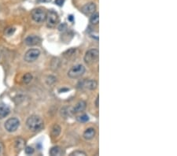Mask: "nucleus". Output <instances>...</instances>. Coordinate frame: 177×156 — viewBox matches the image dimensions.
Segmentation results:
<instances>
[{
	"instance_id": "5",
	"label": "nucleus",
	"mask_w": 177,
	"mask_h": 156,
	"mask_svg": "<svg viewBox=\"0 0 177 156\" xmlns=\"http://www.w3.org/2000/svg\"><path fill=\"white\" fill-rule=\"evenodd\" d=\"M46 20H47V26L50 27V28H54L59 22V17H58V14L55 11L50 10L47 13Z\"/></svg>"
},
{
	"instance_id": "22",
	"label": "nucleus",
	"mask_w": 177,
	"mask_h": 156,
	"mask_svg": "<svg viewBox=\"0 0 177 156\" xmlns=\"http://www.w3.org/2000/svg\"><path fill=\"white\" fill-rule=\"evenodd\" d=\"M24 151H25V154H32L34 153V149L33 148H32V147H26L25 148H24Z\"/></svg>"
},
{
	"instance_id": "15",
	"label": "nucleus",
	"mask_w": 177,
	"mask_h": 156,
	"mask_svg": "<svg viewBox=\"0 0 177 156\" xmlns=\"http://www.w3.org/2000/svg\"><path fill=\"white\" fill-rule=\"evenodd\" d=\"M24 145V141L22 140V139L19 138L15 141V149H16L17 151L19 152L21 149H23Z\"/></svg>"
},
{
	"instance_id": "20",
	"label": "nucleus",
	"mask_w": 177,
	"mask_h": 156,
	"mask_svg": "<svg viewBox=\"0 0 177 156\" xmlns=\"http://www.w3.org/2000/svg\"><path fill=\"white\" fill-rule=\"evenodd\" d=\"M81 156V155H83V156H85L87 155V154H86L85 152H84V151H73V153H71L70 154V156Z\"/></svg>"
},
{
	"instance_id": "10",
	"label": "nucleus",
	"mask_w": 177,
	"mask_h": 156,
	"mask_svg": "<svg viewBox=\"0 0 177 156\" xmlns=\"http://www.w3.org/2000/svg\"><path fill=\"white\" fill-rule=\"evenodd\" d=\"M39 42H40L39 37H38L37 36H35V35H30V36H27L24 39V43L28 46H35L39 44Z\"/></svg>"
},
{
	"instance_id": "11",
	"label": "nucleus",
	"mask_w": 177,
	"mask_h": 156,
	"mask_svg": "<svg viewBox=\"0 0 177 156\" xmlns=\"http://www.w3.org/2000/svg\"><path fill=\"white\" fill-rule=\"evenodd\" d=\"M86 108V102L84 101H80L76 103V106L74 107L73 108V112H76V113H79V112H82L85 110Z\"/></svg>"
},
{
	"instance_id": "8",
	"label": "nucleus",
	"mask_w": 177,
	"mask_h": 156,
	"mask_svg": "<svg viewBox=\"0 0 177 156\" xmlns=\"http://www.w3.org/2000/svg\"><path fill=\"white\" fill-rule=\"evenodd\" d=\"M97 82L94 80H84L80 82V85L78 86L80 88H84L86 89L94 90L97 88Z\"/></svg>"
},
{
	"instance_id": "17",
	"label": "nucleus",
	"mask_w": 177,
	"mask_h": 156,
	"mask_svg": "<svg viewBox=\"0 0 177 156\" xmlns=\"http://www.w3.org/2000/svg\"><path fill=\"white\" fill-rule=\"evenodd\" d=\"M32 80V75L31 73H28L26 74H24V76H23V82L24 84H29Z\"/></svg>"
},
{
	"instance_id": "4",
	"label": "nucleus",
	"mask_w": 177,
	"mask_h": 156,
	"mask_svg": "<svg viewBox=\"0 0 177 156\" xmlns=\"http://www.w3.org/2000/svg\"><path fill=\"white\" fill-rule=\"evenodd\" d=\"M32 18L35 22L37 23H42L46 20V17H47V13L45 10L42 8H37L35 9L32 11Z\"/></svg>"
},
{
	"instance_id": "2",
	"label": "nucleus",
	"mask_w": 177,
	"mask_h": 156,
	"mask_svg": "<svg viewBox=\"0 0 177 156\" xmlns=\"http://www.w3.org/2000/svg\"><path fill=\"white\" fill-rule=\"evenodd\" d=\"M84 73H85V67L83 65H76L69 70V71L68 72V76L70 78L76 79L82 76Z\"/></svg>"
},
{
	"instance_id": "6",
	"label": "nucleus",
	"mask_w": 177,
	"mask_h": 156,
	"mask_svg": "<svg viewBox=\"0 0 177 156\" xmlns=\"http://www.w3.org/2000/svg\"><path fill=\"white\" fill-rule=\"evenodd\" d=\"M20 125V122L18 118L12 117L8 119L5 123V128L9 133L15 132Z\"/></svg>"
},
{
	"instance_id": "19",
	"label": "nucleus",
	"mask_w": 177,
	"mask_h": 156,
	"mask_svg": "<svg viewBox=\"0 0 177 156\" xmlns=\"http://www.w3.org/2000/svg\"><path fill=\"white\" fill-rule=\"evenodd\" d=\"M77 120H78V122L84 123V122H88L89 117H88V115H87V114H82V115L77 117Z\"/></svg>"
},
{
	"instance_id": "21",
	"label": "nucleus",
	"mask_w": 177,
	"mask_h": 156,
	"mask_svg": "<svg viewBox=\"0 0 177 156\" xmlns=\"http://www.w3.org/2000/svg\"><path fill=\"white\" fill-rule=\"evenodd\" d=\"M14 32H15V28H13V27H10V28L6 29L5 33L7 36H11V35H13V33H14Z\"/></svg>"
},
{
	"instance_id": "7",
	"label": "nucleus",
	"mask_w": 177,
	"mask_h": 156,
	"mask_svg": "<svg viewBox=\"0 0 177 156\" xmlns=\"http://www.w3.org/2000/svg\"><path fill=\"white\" fill-rule=\"evenodd\" d=\"M40 55V51L38 49H30L24 55V60L27 62H35Z\"/></svg>"
},
{
	"instance_id": "14",
	"label": "nucleus",
	"mask_w": 177,
	"mask_h": 156,
	"mask_svg": "<svg viewBox=\"0 0 177 156\" xmlns=\"http://www.w3.org/2000/svg\"><path fill=\"white\" fill-rule=\"evenodd\" d=\"M62 154V151H61V148L58 146L53 147L50 151V154L52 156H59Z\"/></svg>"
},
{
	"instance_id": "24",
	"label": "nucleus",
	"mask_w": 177,
	"mask_h": 156,
	"mask_svg": "<svg viewBox=\"0 0 177 156\" xmlns=\"http://www.w3.org/2000/svg\"><path fill=\"white\" fill-rule=\"evenodd\" d=\"M55 4L58 7H61L65 3V0H55Z\"/></svg>"
},
{
	"instance_id": "9",
	"label": "nucleus",
	"mask_w": 177,
	"mask_h": 156,
	"mask_svg": "<svg viewBox=\"0 0 177 156\" xmlns=\"http://www.w3.org/2000/svg\"><path fill=\"white\" fill-rule=\"evenodd\" d=\"M95 10H96V5L94 3H89L81 8V11L85 15L93 14L94 13H95Z\"/></svg>"
},
{
	"instance_id": "13",
	"label": "nucleus",
	"mask_w": 177,
	"mask_h": 156,
	"mask_svg": "<svg viewBox=\"0 0 177 156\" xmlns=\"http://www.w3.org/2000/svg\"><path fill=\"white\" fill-rule=\"evenodd\" d=\"M10 114V108L6 105H0V117H7Z\"/></svg>"
},
{
	"instance_id": "23",
	"label": "nucleus",
	"mask_w": 177,
	"mask_h": 156,
	"mask_svg": "<svg viewBox=\"0 0 177 156\" xmlns=\"http://www.w3.org/2000/svg\"><path fill=\"white\" fill-rule=\"evenodd\" d=\"M55 81H56V78H55V76H49V77L47 78V84H48V85H51V84L55 83Z\"/></svg>"
},
{
	"instance_id": "16",
	"label": "nucleus",
	"mask_w": 177,
	"mask_h": 156,
	"mask_svg": "<svg viewBox=\"0 0 177 156\" xmlns=\"http://www.w3.org/2000/svg\"><path fill=\"white\" fill-rule=\"evenodd\" d=\"M90 22L93 24H98L99 22V14L98 13H94L90 18Z\"/></svg>"
},
{
	"instance_id": "12",
	"label": "nucleus",
	"mask_w": 177,
	"mask_h": 156,
	"mask_svg": "<svg viewBox=\"0 0 177 156\" xmlns=\"http://www.w3.org/2000/svg\"><path fill=\"white\" fill-rule=\"evenodd\" d=\"M95 136V130L93 128H89L84 133V137L86 140H91Z\"/></svg>"
},
{
	"instance_id": "18",
	"label": "nucleus",
	"mask_w": 177,
	"mask_h": 156,
	"mask_svg": "<svg viewBox=\"0 0 177 156\" xmlns=\"http://www.w3.org/2000/svg\"><path fill=\"white\" fill-rule=\"evenodd\" d=\"M60 133H61V128H60L59 125H55V126H54L53 129H52V134H53V136H55V137H58L60 134Z\"/></svg>"
},
{
	"instance_id": "28",
	"label": "nucleus",
	"mask_w": 177,
	"mask_h": 156,
	"mask_svg": "<svg viewBox=\"0 0 177 156\" xmlns=\"http://www.w3.org/2000/svg\"><path fill=\"white\" fill-rule=\"evenodd\" d=\"M69 20L70 21H73V15H70V16L69 17Z\"/></svg>"
},
{
	"instance_id": "1",
	"label": "nucleus",
	"mask_w": 177,
	"mask_h": 156,
	"mask_svg": "<svg viewBox=\"0 0 177 156\" xmlns=\"http://www.w3.org/2000/svg\"><path fill=\"white\" fill-rule=\"evenodd\" d=\"M26 125L32 132H37L44 128V121L39 116L32 115L27 119Z\"/></svg>"
},
{
	"instance_id": "3",
	"label": "nucleus",
	"mask_w": 177,
	"mask_h": 156,
	"mask_svg": "<svg viewBox=\"0 0 177 156\" xmlns=\"http://www.w3.org/2000/svg\"><path fill=\"white\" fill-rule=\"evenodd\" d=\"M99 56V52L97 49H91L86 52L84 56V61L87 64H93L97 62Z\"/></svg>"
},
{
	"instance_id": "26",
	"label": "nucleus",
	"mask_w": 177,
	"mask_h": 156,
	"mask_svg": "<svg viewBox=\"0 0 177 156\" xmlns=\"http://www.w3.org/2000/svg\"><path fill=\"white\" fill-rule=\"evenodd\" d=\"M50 2H51V0H37V3H47Z\"/></svg>"
},
{
	"instance_id": "27",
	"label": "nucleus",
	"mask_w": 177,
	"mask_h": 156,
	"mask_svg": "<svg viewBox=\"0 0 177 156\" xmlns=\"http://www.w3.org/2000/svg\"><path fill=\"white\" fill-rule=\"evenodd\" d=\"M95 106H96V107H98V96L97 97L96 101H95Z\"/></svg>"
},
{
	"instance_id": "25",
	"label": "nucleus",
	"mask_w": 177,
	"mask_h": 156,
	"mask_svg": "<svg viewBox=\"0 0 177 156\" xmlns=\"http://www.w3.org/2000/svg\"><path fill=\"white\" fill-rule=\"evenodd\" d=\"M4 151V145L3 143L0 142V154H2Z\"/></svg>"
}]
</instances>
